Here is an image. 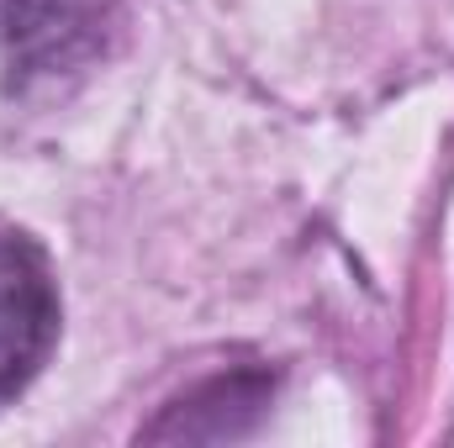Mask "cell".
Returning <instances> with one entry per match:
<instances>
[{"mask_svg":"<svg viewBox=\"0 0 454 448\" xmlns=\"http://www.w3.org/2000/svg\"><path fill=\"white\" fill-rule=\"evenodd\" d=\"M59 328V290L48 259L0 227V401H11L43 364Z\"/></svg>","mask_w":454,"mask_h":448,"instance_id":"2","label":"cell"},{"mask_svg":"<svg viewBox=\"0 0 454 448\" xmlns=\"http://www.w3.org/2000/svg\"><path fill=\"white\" fill-rule=\"evenodd\" d=\"M121 0H0V96L43 90L101 58Z\"/></svg>","mask_w":454,"mask_h":448,"instance_id":"1","label":"cell"}]
</instances>
